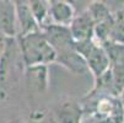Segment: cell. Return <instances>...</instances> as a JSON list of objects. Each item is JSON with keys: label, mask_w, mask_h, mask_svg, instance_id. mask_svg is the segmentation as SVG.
<instances>
[{"label": "cell", "mask_w": 124, "mask_h": 123, "mask_svg": "<svg viewBox=\"0 0 124 123\" xmlns=\"http://www.w3.org/2000/svg\"><path fill=\"white\" fill-rule=\"evenodd\" d=\"M17 41H19L25 68L33 65L49 66V64L55 63L57 52L47 41L42 31L27 34L23 37H19Z\"/></svg>", "instance_id": "6da1fadb"}, {"label": "cell", "mask_w": 124, "mask_h": 123, "mask_svg": "<svg viewBox=\"0 0 124 123\" xmlns=\"http://www.w3.org/2000/svg\"><path fill=\"white\" fill-rule=\"evenodd\" d=\"M75 48L84 57L88 72L93 76V79L100 78L109 69L111 63L107 53H106L103 46L97 43L95 40L75 43Z\"/></svg>", "instance_id": "7a4b0ae2"}, {"label": "cell", "mask_w": 124, "mask_h": 123, "mask_svg": "<svg viewBox=\"0 0 124 123\" xmlns=\"http://www.w3.org/2000/svg\"><path fill=\"white\" fill-rule=\"evenodd\" d=\"M25 70L21 50L17 38L6 40V47L4 54L0 59V87L14 81L19 72Z\"/></svg>", "instance_id": "3957f363"}, {"label": "cell", "mask_w": 124, "mask_h": 123, "mask_svg": "<svg viewBox=\"0 0 124 123\" xmlns=\"http://www.w3.org/2000/svg\"><path fill=\"white\" fill-rule=\"evenodd\" d=\"M42 33L46 36L50 46L55 49L57 53L75 48V41L71 36L69 27L50 24L42 28Z\"/></svg>", "instance_id": "277c9868"}, {"label": "cell", "mask_w": 124, "mask_h": 123, "mask_svg": "<svg viewBox=\"0 0 124 123\" xmlns=\"http://www.w3.org/2000/svg\"><path fill=\"white\" fill-rule=\"evenodd\" d=\"M15 8L17 20V38L27 36L31 33L41 32V27L31 11L28 1L17 0V1H15Z\"/></svg>", "instance_id": "5b68a950"}, {"label": "cell", "mask_w": 124, "mask_h": 123, "mask_svg": "<svg viewBox=\"0 0 124 123\" xmlns=\"http://www.w3.org/2000/svg\"><path fill=\"white\" fill-rule=\"evenodd\" d=\"M23 76L28 90L36 94H43L49 87V70L48 65L26 66Z\"/></svg>", "instance_id": "8992f818"}, {"label": "cell", "mask_w": 124, "mask_h": 123, "mask_svg": "<svg viewBox=\"0 0 124 123\" xmlns=\"http://www.w3.org/2000/svg\"><path fill=\"white\" fill-rule=\"evenodd\" d=\"M75 43L91 41L95 37V22L87 10L76 14L71 25L69 26Z\"/></svg>", "instance_id": "52a82bcc"}, {"label": "cell", "mask_w": 124, "mask_h": 123, "mask_svg": "<svg viewBox=\"0 0 124 123\" xmlns=\"http://www.w3.org/2000/svg\"><path fill=\"white\" fill-rule=\"evenodd\" d=\"M85 110L81 103L74 100H66L60 102L54 108L53 116L58 123H82Z\"/></svg>", "instance_id": "ba28073f"}, {"label": "cell", "mask_w": 124, "mask_h": 123, "mask_svg": "<svg viewBox=\"0 0 124 123\" xmlns=\"http://www.w3.org/2000/svg\"><path fill=\"white\" fill-rule=\"evenodd\" d=\"M57 64L62 65L74 75H86L90 74L87 64L84 57L76 50V48H71L60 53H57Z\"/></svg>", "instance_id": "9c48e42d"}, {"label": "cell", "mask_w": 124, "mask_h": 123, "mask_svg": "<svg viewBox=\"0 0 124 123\" xmlns=\"http://www.w3.org/2000/svg\"><path fill=\"white\" fill-rule=\"evenodd\" d=\"M0 33L9 38H17L15 1L0 0Z\"/></svg>", "instance_id": "30bf717a"}, {"label": "cell", "mask_w": 124, "mask_h": 123, "mask_svg": "<svg viewBox=\"0 0 124 123\" xmlns=\"http://www.w3.org/2000/svg\"><path fill=\"white\" fill-rule=\"evenodd\" d=\"M49 6L52 24L65 27H69L71 25L73 20L76 16L75 8L71 3L65 1V0H50Z\"/></svg>", "instance_id": "8fae6325"}, {"label": "cell", "mask_w": 124, "mask_h": 123, "mask_svg": "<svg viewBox=\"0 0 124 123\" xmlns=\"http://www.w3.org/2000/svg\"><path fill=\"white\" fill-rule=\"evenodd\" d=\"M31 11L36 19L37 24L41 27V31L43 27L50 25V6L49 1L47 0H31L28 1Z\"/></svg>", "instance_id": "7c38bea8"}, {"label": "cell", "mask_w": 124, "mask_h": 123, "mask_svg": "<svg viewBox=\"0 0 124 123\" xmlns=\"http://www.w3.org/2000/svg\"><path fill=\"white\" fill-rule=\"evenodd\" d=\"M86 10H87L88 14H90L95 25L101 24V22L111 19V17L113 16V12L111 11L109 5H107V3H104V1H98V0L91 1L90 4H88Z\"/></svg>", "instance_id": "4fadbf2b"}, {"label": "cell", "mask_w": 124, "mask_h": 123, "mask_svg": "<svg viewBox=\"0 0 124 123\" xmlns=\"http://www.w3.org/2000/svg\"><path fill=\"white\" fill-rule=\"evenodd\" d=\"M109 41L118 44H124V9L113 12V27Z\"/></svg>", "instance_id": "5bb4252c"}, {"label": "cell", "mask_w": 124, "mask_h": 123, "mask_svg": "<svg viewBox=\"0 0 124 123\" xmlns=\"http://www.w3.org/2000/svg\"><path fill=\"white\" fill-rule=\"evenodd\" d=\"M6 40H8V37H5L4 34L0 33V59H1V57L4 54V50H5V47H6Z\"/></svg>", "instance_id": "9a60e30c"}, {"label": "cell", "mask_w": 124, "mask_h": 123, "mask_svg": "<svg viewBox=\"0 0 124 123\" xmlns=\"http://www.w3.org/2000/svg\"><path fill=\"white\" fill-rule=\"evenodd\" d=\"M93 123H124V122H120L113 117H109V118H103V119H95Z\"/></svg>", "instance_id": "2e32d148"}, {"label": "cell", "mask_w": 124, "mask_h": 123, "mask_svg": "<svg viewBox=\"0 0 124 123\" xmlns=\"http://www.w3.org/2000/svg\"><path fill=\"white\" fill-rule=\"evenodd\" d=\"M9 123H25L22 119H20V118H14V119H11Z\"/></svg>", "instance_id": "e0dca14e"}, {"label": "cell", "mask_w": 124, "mask_h": 123, "mask_svg": "<svg viewBox=\"0 0 124 123\" xmlns=\"http://www.w3.org/2000/svg\"><path fill=\"white\" fill-rule=\"evenodd\" d=\"M120 100L124 102V89H123V91H122V94H120Z\"/></svg>", "instance_id": "ac0fdd59"}, {"label": "cell", "mask_w": 124, "mask_h": 123, "mask_svg": "<svg viewBox=\"0 0 124 123\" xmlns=\"http://www.w3.org/2000/svg\"><path fill=\"white\" fill-rule=\"evenodd\" d=\"M122 102H123V101H122ZM123 110H124V102H123Z\"/></svg>", "instance_id": "d6986e66"}, {"label": "cell", "mask_w": 124, "mask_h": 123, "mask_svg": "<svg viewBox=\"0 0 124 123\" xmlns=\"http://www.w3.org/2000/svg\"><path fill=\"white\" fill-rule=\"evenodd\" d=\"M32 123H37V122H33V121H32Z\"/></svg>", "instance_id": "ffe728a7"}]
</instances>
